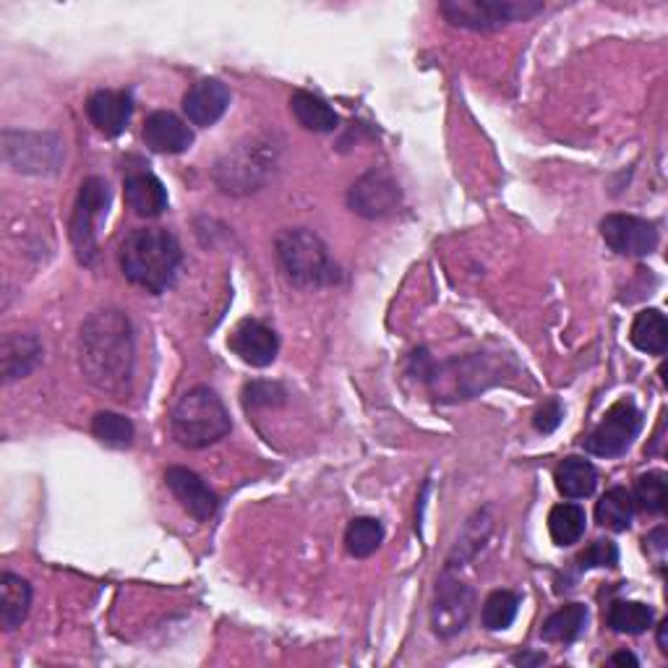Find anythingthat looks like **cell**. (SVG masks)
Wrapping results in <instances>:
<instances>
[{
  "label": "cell",
  "mask_w": 668,
  "mask_h": 668,
  "mask_svg": "<svg viewBox=\"0 0 668 668\" xmlns=\"http://www.w3.org/2000/svg\"><path fill=\"white\" fill-rule=\"evenodd\" d=\"M134 330L124 311L89 314L79 330V366L95 390L124 400L134 379Z\"/></svg>",
  "instance_id": "obj_1"
},
{
  "label": "cell",
  "mask_w": 668,
  "mask_h": 668,
  "mask_svg": "<svg viewBox=\"0 0 668 668\" xmlns=\"http://www.w3.org/2000/svg\"><path fill=\"white\" fill-rule=\"evenodd\" d=\"M180 243L163 227H136L120 243V269L134 285L149 293H165L178 275Z\"/></svg>",
  "instance_id": "obj_2"
},
{
  "label": "cell",
  "mask_w": 668,
  "mask_h": 668,
  "mask_svg": "<svg viewBox=\"0 0 668 668\" xmlns=\"http://www.w3.org/2000/svg\"><path fill=\"white\" fill-rule=\"evenodd\" d=\"M233 423L225 402L209 386H194L170 413L173 439L186 450H204L230 434Z\"/></svg>",
  "instance_id": "obj_3"
},
{
  "label": "cell",
  "mask_w": 668,
  "mask_h": 668,
  "mask_svg": "<svg viewBox=\"0 0 668 668\" xmlns=\"http://www.w3.org/2000/svg\"><path fill=\"white\" fill-rule=\"evenodd\" d=\"M277 262L295 287H330L340 283V269L330 248L314 230L291 227L277 235Z\"/></svg>",
  "instance_id": "obj_4"
},
{
  "label": "cell",
  "mask_w": 668,
  "mask_h": 668,
  "mask_svg": "<svg viewBox=\"0 0 668 668\" xmlns=\"http://www.w3.org/2000/svg\"><path fill=\"white\" fill-rule=\"evenodd\" d=\"M543 11V3L536 0H446L439 6V13L452 27L473 29V32H497L518 21L533 19Z\"/></svg>",
  "instance_id": "obj_5"
},
{
  "label": "cell",
  "mask_w": 668,
  "mask_h": 668,
  "mask_svg": "<svg viewBox=\"0 0 668 668\" xmlns=\"http://www.w3.org/2000/svg\"><path fill=\"white\" fill-rule=\"evenodd\" d=\"M110 188L102 178H87L79 188L73 217H71V243L81 264H92L97 259V227L108 215Z\"/></svg>",
  "instance_id": "obj_6"
},
{
  "label": "cell",
  "mask_w": 668,
  "mask_h": 668,
  "mask_svg": "<svg viewBox=\"0 0 668 668\" xmlns=\"http://www.w3.org/2000/svg\"><path fill=\"white\" fill-rule=\"evenodd\" d=\"M642 429V413L632 400H621L609 407L603 421L590 431L582 446L598 458H619L625 454Z\"/></svg>",
  "instance_id": "obj_7"
},
{
  "label": "cell",
  "mask_w": 668,
  "mask_h": 668,
  "mask_svg": "<svg viewBox=\"0 0 668 668\" xmlns=\"http://www.w3.org/2000/svg\"><path fill=\"white\" fill-rule=\"evenodd\" d=\"M475 598L473 590L458 577L444 572L436 582V598L431 606V627L439 637H454L468 627L470 613H473Z\"/></svg>",
  "instance_id": "obj_8"
},
{
  "label": "cell",
  "mask_w": 668,
  "mask_h": 668,
  "mask_svg": "<svg viewBox=\"0 0 668 668\" xmlns=\"http://www.w3.org/2000/svg\"><path fill=\"white\" fill-rule=\"evenodd\" d=\"M272 157L264 147H243L235 155L225 157V163L217 165V184L227 194H248L256 191L272 170Z\"/></svg>",
  "instance_id": "obj_9"
},
{
  "label": "cell",
  "mask_w": 668,
  "mask_h": 668,
  "mask_svg": "<svg viewBox=\"0 0 668 668\" xmlns=\"http://www.w3.org/2000/svg\"><path fill=\"white\" fill-rule=\"evenodd\" d=\"M606 246L621 256L642 259L658 248V230L648 219L635 215H609L601 223Z\"/></svg>",
  "instance_id": "obj_10"
},
{
  "label": "cell",
  "mask_w": 668,
  "mask_h": 668,
  "mask_svg": "<svg viewBox=\"0 0 668 668\" xmlns=\"http://www.w3.org/2000/svg\"><path fill=\"white\" fill-rule=\"evenodd\" d=\"M347 202L361 217L379 219L392 215L400 207L402 191L392 176H386L382 170H371L361 180H355L351 194H347Z\"/></svg>",
  "instance_id": "obj_11"
},
{
  "label": "cell",
  "mask_w": 668,
  "mask_h": 668,
  "mask_svg": "<svg viewBox=\"0 0 668 668\" xmlns=\"http://www.w3.org/2000/svg\"><path fill=\"white\" fill-rule=\"evenodd\" d=\"M227 347H230L243 363H248V366L267 369L277 358L279 340L272 326H267L264 322H256V318H243V322L235 324V330L230 332Z\"/></svg>",
  "instance_id": "obj_12"
},
{
  "label": "cell",
  "mask_w": 668,
  "mask_h": 668,
  "mask_svg": "<svg viewBox=\"0 0 668 668\" xmlns=\"http://www.w3.org/2000/svg\"><path fill=\"white\" fill-rule=\"evenodd\" d=\"M19 144H13L9 136H3V151L6 163L19 173H52L56 165L60 163V144L56 141L48 147L45 141H50L52 136H40V134H13L9 131Z\"/></svg>",
  "instance_id": "obj_13"
},
{
  "label": "cell",
  "mask_w": 668,
  "mask_h": 668,
  "mask_svg": "<svg viewBox=\"0 0 668 668\" xmlns=\"http://www.w3.org/2000/svg\"><path fill=\"white\" fill-rule=\"evenodd\" d=\"M167 489L173 491V497L180 501V507L196 520H212L217 514L219 499L217 493L202 481L194 470L188 468H167L165 473Z\"/></svg>",
  "instance_id": "obj_14"
},
{
  "label": "cell",
  "mask_w": 668,
  "mask_h": 668,
  "mask_svg": "<svg viewBox=\"0 0 668 668\" xmlns=\"http://www.w3.org/2000/svg\"><path fill=\"white\" fill-rule=\"evenodd\" d=\"M230 108V89L219 79H202L184 97V110L194 126H215Z\"/></svg>",
  "instance_id": "obj_15"
},
{
  "label": "cell",
  "mask_w": 668,
  "mask_h": 668,
  "mask_svg": "<svg viewBox=\"0 0 668 668\" xmlns=\"http://www.w3.org/2000/svg\"><path fill=\"white\" fill-rule=\"evenodd\" d=\"M144 144L157 155H180L194 144V131L180 120L176 112H151L144 120Z\"/></svg>",
  "instance_id": "obj_16"
},
{
  "label": "cell",
  "mask_w": 668,
  "mask_h": 668,
  "mask_svg": "<svg viewBox=\"0 0 668 668\" xmlns=\"http://www.w3.org/2000/svg\"><path fill=\"white\" fill-rule=\"evenodd\" d=\"M134 102L128 92H116V89H100L87 100V116L92 126L105 136H120L131 120Z\"/></svg>",
  "instance_id": "obj_17"
},
{
  "label": "cell",
  "mask_w": 668,
  "mask_h": 668,
  "mask_svg": "<svg viewBox=\"0 0 668 668\" xmlns=\"http://www.w3.org/2000/svg\"><path fill=\"white\" fill-rule=\"evenodd\" d=\"M0 361H3V382L6 384L17 382V379H24L32 374V371L42 363V343L37 340V334H27V332L6 334Z\"/></svg>",
  "instance_id": "obj_18"
},
{
  "label": "cell",
  "mask_w": 668,
  "mask_h": 668,
  "mask_svg": "<svg viewBox=\"0 0 668 668\" xmlns=\"http://www.w3.org/2000/svg\"><path fill=\"white\" fill-rule=\"evenodd\" d=\"M29 606H32V584L13 572L0 574V627L6 632L19 629L29 617Z\"/></svg>",
  "instance_id": "obj_19"
},
{
  "label": "cell",
  "mask_w": 668,
  "mask_h": 668,
  "mask_svg": "<svg viewBox=\"0 0 668 668\" xmlns=\"http://www.w3.org/2000/svg\"><path fill=\"white\" fill-rule=\"evenodd\" d=\"M124 196L128 209H134L139 217H159L167 209V191L163 180L149 176V173H134L126 178Z\"/></svg>",
  "instance_id": "obj_20"
},
{
  "label": "cell",
  "mask_w": 668,
  "mask_h": 668,
  "mask_svg": "<svg viewBox=\"0 0 668 668\" xmlns=\"http://www.w3.org/2000/svg\"><path fill=\"white\" fill-rule=\"evenodd\" d=\"M557 489L567 499H588L593 497L598 485V470L582 458H567L559 462L557 473H553Z\"/></svg>",
  "instance_id": "obj_21"
},
{
  "label": "cell",
  "mask_w": 668,
  "mask_h": 668,
  "mask_svg": "<svg viewBox=\"0 0 668 668\" xmlns=\"http://www.w3.org/2000/svg\"><path fill=\"white\" fill-rule=\"evenodd\" d=\"M291 110L306 131L332 134L340 126V116L330 108V102L311 92H295L291 97Z\"/></svg>",
  "instance_id": "obj_22"
},
{
  "label": "cell",
  "mask_w": 668,
  "mask_h": 668,
  "mask_svg": "<svg viewBox=\"0 0 668 668\" xmlns=\"http://www.w3.org/2000/svg\"><path fill=\"white\" fill-rule=\"evenodd\" d=\"M629 340L640 353L664 355L668 347V322L658 308H645L635 316Z\"/></svg>",
  "instance_id": "obj_23"
},
{
  "label": "cell",
  "mask_w": 668,
  "mask_h": 668,
  "mask_svg": "<svg viewBox=\"0 0 668 668\" xmlns=\"http://www.w3.org/2000/svg\"><path fill=\"white\" fill-rule=\"evenodd\" d=\"M632 518H635L632 491L621 489V485L606 491L601 501L596 504L598 525L609 528V530H613V533H625V530H629V525H632Z\"/></svg>",
  "instance_id": "obj_24"
},
{
  "label": "cell",
  "mask_w": 668,
  "mask_h": 668,
  "mask_svg": "<svg viewBox=\"0 0 668 668\" xmlns=\"http://www.w3.org/2000/svg\"><path fill=\"white\" fill-rule=\"evenodd\" d=\"M584 625H588V609L582 603H569L546 619L541 635L546 642H572L584 632Z\"/></svg>",
  "instance_id": "obj_25"
},
{
  "label": "cell",
  "mask_w": 668,
  "mask_h": 668,
  "mask_svg": "<svg viewBox=\"0 0 668 668\" xmlns=\"http://www.w3.org/2000/svg\"><path fill=\"white\" fill-rule=\"evenodd\" d=\"M588 514L580 504H557L549 514V533L557 546H572L584 536Z\"/></svg>",
  "instance_id": "obj_26"
},
{
  "label": "cell",
  "mask_w": 668,
  "mask_h": 668,
  "mask_svg": "<svg viewBox=\"0 0 668 668\" xmlns=\"http://www.w3.org/2000/svg\"><path fill=\"white\" fill-rule=\"evenodd\" d=\"M656 611L640 601H617L609 609V627L619 635H642L652 627Z\"/></svg>",
  "instance_id": "obj_27"
},
{
  "label": "cell",
  "mask_w": 668,
  "mask_h": 668,
  "mask_svg": "<svg viewBox=\"0 0 668 668\" xmlns=\"http://www.w3.org/2000/svg\"><path fill=\"white\" fill-rule=\"evenodd\" d=\"M384 541V525L376 518H358L347 525L345 546L355 559H369Z\"/></svg>",
  "instance_id": "obj_28"
},
{
  "label": "cell",
  "mask_w": 668,
  "mask_h": 668,
  "mask_svg": "<svg viewBox=\"0 0 668 668\" xmlns=\"http://www.w3.org/2000/svg\"><path fill=\"white\" fill-rule=\"evenodd\" d=\"M635 507L637 510L648 512V514H660L666 510L668 501V491H666V473L660 470H652V473H645L637 478L635 491H632Z\"/></svg>",
  "instance_id": "obj_29"
},
{
  "label": "cell",
  "mask_w": 668,
  "mask_h": 668,
  "mask_svg": "<svg viewBox=\"0 0 668 668\" xmlns=\"http://www.w3.org/2000/svg\"><path fill=\"white\" fill-rule=\"evenodd\" d=\"M518 611L520 596L510 593V590H497V593H491L483 603V627L491 629V632L512 627V621L518 619Z\"/></svg>",
  "instance_id": "obj_30"
},
{
  "label": "cell",
  "mask_w": 668,
  "mask_h": 668,
  "mask_svg": "<svg viewBox=\"0 0 668 668\" xmlns=\"http://www.w3.org/2000/svg\"><path fill=\"white\" fill-rule=\"evenodd\" d=\"M92 434L100 439L102 444L124 450V446H131L134 442V423L128 421L126 415L105 410V413H97L92 418Z\"/></svg>",
  "instance_id": "obj_31"
},
{
  "label": "cell",
  "mask_w": 668,
  "mask_h": 668,
  "mask_svg": "<svg viewBox=\"0 0 668 668\" xmlns=\"http://www.w3.org/2000/svg\"><path fill=\"white\" fill-rule=\"evenodd\" d=\"M619 564V549L611 541H596L577 557V567L582 569H596V567H617Z\"/></svg>",
  "instance_id": "obj_32"
},
{
  "label": "cell",
  "mask_w": 668,
  "mask_h": 668,
  "mask_svg": "<svg viewBox=\"0 0 668 668\" xmlns=\"http://www.w3.org/2000/svg\"><path fill=\"white\" fill-rule=\"evenodd\" d=\"M285 390L279 384H269V382H254L246 386L243 392V402L246 407H272V405H283L285 402Z\"/></svg>",
  "instance_id": "obj_33"
},
{
  "label": "cell",
  "mask_w": 668,
  "mask_h": 668,
  "mask_svg": "<svg viewBox=\"0 0 668 668\" xmlns=\"http://www.w3.org/2000/svg\"><path fill=\"white\" fill-rule=\"evenodd\" d=\"M561 418H564V413H561V405L557 400H551V402H546L541 410H538L533 418V426H536V431H541V434H551V431L559 429Z\"/></svg>",
  "instance_id": "obj_34"
},
{
  "label": "cell",
  "mask_w": 668,
  "mask_h": 668,
  "mask_svg": "<svg viewBox=\"0 0 668 668\" xmlns=\"http://www.w3.org/2000/svg\"><path fill=\"white\" fill-rule=\"evenodd\" d=\"M645 551L648 553L656 551L658 559H664V553H666V530L664 528L652 530V533L645 538Z\"/></svg>",
  "instance_id": "obj_35"
},
{
  "label": "cell",
  "mask_w": 668,
  "mask_h": 668,
  "mask_svg": "<svg viewBox=\"0 0 668 668\" xmlns=\"http://www.w3.org/2000/svg\"><path fill=\"white\" fill-rule=\"evenodd\" d=\"M512 660L522 666H541V664H546V656L543 652H536V656H514Z\"/></svg>",
  "instance_id": "obj_36"
},
{
  "label": "cell",
  "mask_w": 668,
  "mask_h": 668,
  "mask_svg": "<svg viewBox=\"0 0 668 668\" xmlns=\"http://www.w3.org/2000/svg\"><path fill=\"white\" fill-rule=\"evenodd\" d=\"M658 648L660 652H666L668 656V619H664L658 625Z\"/></svg>",
  "instance_id": "obj_37"
},
{
  "label": "cell",
  "mask_w": 668,
  "mask_h": 668,
  "mask_svg": "<svg viewBox=\"0 0 668 668\" xmlns=\"http://www.w3.org/2000/svg\"><path fill=\"white\" fill-rule=\"evenodd\" d=\"M613 666H637V658L632 652H617V656L611 658Z\"/></svg>",
  "instance_id": "obj_38"
}]
</instances>
